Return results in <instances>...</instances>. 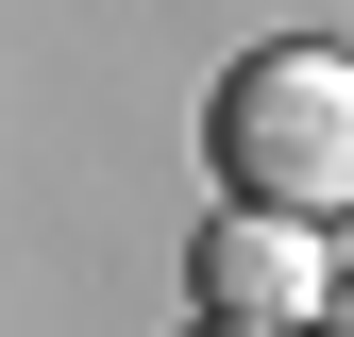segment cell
<instances>
[{"mask_svg":"<svg viewBox=\"0 0 354 337\" xmlns=\"http://www.w3.org/2000/svg\"><path fill=\"white\" fill-rule=\"evenodd\" d=\"M219 202H270V220H354V51H253L203 102Z\"/></svg>","mask_w":354,"mask_h":337,"instance_id":"1","label":"cell"},{"mask_svg":"<svg viewBox=\"0 0 354 337\" xmlns=\"http://www.w3.org/2000/svg\"><path fill=\"white\" fill-rule=\"evenodd\" d=\"M321 337H354V270H337V304H321Z\"/></svg>","mask_w":354,"mask_h":337,"instance_id":"3","label":"cell"},{"mask_svg":"<svg viewBox=\"0 0 354 337\" xmlns=\"http://www.w3.org/2000/svg\"><path fill=\"white\" fill-rule=\"evenodd\" d=\"M186 270H203V320H270V337H321V304H337L321 220H270V202H219V236Z\"/></svg>","mask_w":354,"mask_h":337,"instance_id":"2","label":"cell"},{"mask_svg":"<svg viewBox=\"0 0 354 337\" xmlns=\"http://www.w3.org/2000/svg\"><path fill=\"white\" fill-rule=\"evenodd\" d=\"M186 337H270V320H186Z\"/></svg>","mask_w":354,"mask_h":337,"instance_id":"4","label":"cell"}]
</instances>
